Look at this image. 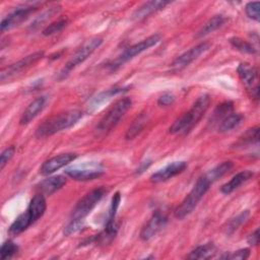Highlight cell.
Here are the masks:
<instances>
[{"label":"cell","mask_w":260,"mask_h":260,"mask_svg":"<svg viewBox=\"0 0 260 260\" xmlns=\"http://www.w3.org/2000/svg\"><path fill=\"white\" fill-rule=\"evenodd\" d=\"M106 189L103 187L96 188L85 194L74 206L68 223L64 228V235L70 236L78 232L84 222V218L89 214V212L95 207V205L101 201V199L106 194Z\"/></svg>","instance_id":"1"},{"label":"cell","mask_w":260,"mask_h":260,"mask_svg":"<svg viewBox=\"0 0 260 260\" xmlns=\"http://www.w3.org/2000/svg\"><path fill=\"white\" fill-rule=\"evenodd\" d=\"M210 105V96L206 93L200 95L189 111L179 117L169 128L170 133L186 135L202 119Z\"/></svg>","instance_id":"2"},{"label":"cell","mask_w":260,"mask_h":260,"mask_svg":"<svg viewBox=\"0 0 260 260\" xmlns=\"http://www.w3.org/2000/svg\"><path fill=\"white\" fill-rule=\"evenodd\" d=\"M82 112L79 110H69L60 114H57L46 121H44L36 130V136L38 138H44L58 133L62 130H66L72 127L80 118Z\"/></svg>","instance_id":"3"},{"label":"cell","mask_w":260,"mask_h":260,"mask_svg":"<svg viewBox=\"0 0 260 260\" xmlns=\"http://www.w3.org/2000/svg\"><path fill=\"white\" fill-rule=\"evenodd\" d=\"M131 106L132 101L130 98H122L118 100L94 127V136L104 137L110 133L119 124Z\"/></svg>","instance_id":"4"},{"label":"cell","mask_w":260,"mask_h":260,"mask_svg":"<svg viewBox=\"0 0 260 260\" xmlns=\"http://www.w3.org/2000/svg\"><path fill=\"white\" fill-rule=\"evenodd\" d=\"M212 183L213 182L208 178L206 174H203L201 177H199L192 190L184 198L181 204L175 209V217L178 219H183L188 216L195 209L198 202L208 191Z\"/></svg>","instance_id":"5"},{"label":"cell","mask_w":260,"mask_h":260,"mask_svg":"<svg viewBox=\"0 0 260 260\" xmlns=\"http://www.w3.org/2000/svg\"><path fill=\"white\" fill-rule=\"evenodd\" d=\"M102 44H103L102 38L94 37L86 40L82 44V46L78 48L76 52L71 56V58L66 62V64L58 74V79L62 80L66 78L75 67H77L80 63L84 62Z\"/></svg>","instance_id":"6"},{"label":"cell","mask_w":260,"mask_h":260,"mask_svg":"<svg viewBox=\"0 0 260 260\" xmlns=\"http://www.w3.org/2000/svg\"><path fill=\"white\" fill-rule=\"evenodd\" d=\"M160 41V36L158 34H154L152 36H149L147 37L146 39L142 40L141 42L139 43H136L132 46H130L129 48H127L126 50L123 51V53L117 58L115 59L111 64H110V67L111 69H116L118 67H120L122 64H124L125 62L129 61L130 59L134 58L135 56L141 54L142 52L146 51L147 49L151 48L152 46L156 45L158 42Z\"/></svg>","instance_id":"7"},{"label":"cell","mask_w":260,"mask_h":260,"mask_svg":"<svg viewBox=\"0 0 260 260\" xmlns=\"http://www.w3.org/2000/svg\"><path fill=\"white\" fill-rule=\"evenodd\" d=\"M238 75L242 82L244 83L249 95L251 99L258 100L259 98V85H258V71L257 69L247 63V62H242L237 68Z\"/></svg>","instance_id":"8"},{"label":"cell","mask_w":260,"mask_h":260,"mask_svg":"<svg viewBox=\"0 0 260 260\" xmlns=\"http://www.w3.org/2000/svg\"><path fill=\"white\" fill-rule=\"evenodd\" d=\"M43 57H44V52L43 51H38V52H35L30 55L25 56L24 58L18 60L17 62H15L11 65L3 68L1 70V73H0V80L2 82H4L6 80H9V79L15 77L16 75L20 74L22 71L26 70L31 65L37 63Z\"/></svg>","instance_id":"9"},{"label":"cell","mask_w":260,"mask_h":260,"mask_svg":"<svg viewBox=\"0 0 260 260\" xmlns=\"http://www.w3.org/2000/svg\"><path fill=\"white\" fill-rule=\"evenodd\" d=\"M42 3L38 2L31 5H25L22 7H18L12 12H10L8 15H6L0 24V29L2 32H5L7 30H10L11 28L19 25L22 21H24L31 13H34L38 8L39 5Z\"/></svg>","instance_id":"10"},{"label":"cell","mask_w":260,"mask_h":260,"mask_svg":"<svg viewBox=\"0 0 260 260\" xmlns=\"http://www.w3.org/2000/svg\"><path fill=\"white\" fill-rule=\"evenodd\" d=\"M209 47H210V44L208 42H203V43L196 45L195 47L191 48L190 50L186 51L185 53H183L182 55L177 57L171 64L172 68L175 71H180V70L184 69L189 64H191L194 60H196L201 54L206 52L209 49Z\"/></svg>","instance_id":"11"},{"label":"cell","mask_w":260,"mask_h":260,"mask_svg":"<svg viewBox=\"0 0 260 260\" xmlns=\"http://www.w3.org/2000/svg\"><path fill=\"white\" fill-rule=\"evenodd\" d=\"M168 222V216L160 210H155L147 223L140 232V239L142 241L151 240L159 231H161Z\"/></svg>","instance_id":"12"},{"label":"cell","mask_w":260,"mask_h":260,"mask_svg":"<svg viewBox=\"0 0 260 260\" xmlns=\"http://www.w3.org/2000/svg\"><path fill=\"white\" fill-rule=\"evenodd\" d=\"M76 157H77L76 153H72V152L60 153V154L53 156V157L47 159L46 161H44L40 169V173L43 176H49V175L55 173L56 171L60 170L61 168L65 167L66 165H68L69 162L74 160Z\"/></svg>","instance_id":"13"},{"label":"cell","mask_w":260,"mask_h":260,"mask_svg":"<svg viewBox=\"0 0 260 260\" xmlns=\"http://www.w3.org/2000/svg\"><path fill=\"white\" fill-rule=\"evenodd\" d=\"M187 168V162L184 160L181 161H174L169 164L168 166L164 167L162 169L158 170L154 174L150 176V181L152 183H161L166 182L173 177L183 173Z\"/></svg>","instance_id":"14"},{"label":"cell","mask_w":260,"mask_h":260,"mask_svg":"<svg viewBox=\"0 0 260 260\" xmlns=\"http://www.w3.org/2000/svg\"><path fill=\"white\" fill-rule=\"evenodd\" d=\"M65 174L75 181H91L103 175V170L98 167H71L65 170Z\"/></svg>","instance_id":"15"},{"label":"cell","mask_w":260,"mask_h":260,"mask_svg":"<svg viewBox=\"0 0 260 260\" xmlns=\"http://www.w3.org/2000/svg\"><path fill=\"white\" fill-rule=\"evenodd\" d=\"M170 2L169 1H161V0H154V1H148L140 5L133 13L131 18L135 21L142 20L149 15L161 10L165 8Z\"/></svg>","instance_id":"16"},{"label":"cell","mask_w":260,"mask_h":260,"mask_svg":"<svg viewBox=\"0 0 260 260\" xmlns=\"http://www.w3.org/2000/svg\"><path fill=\"white\" fill-rule=\"evenodd\" d=\"M46 103H47V98L44 95H41L35 99L22 113L19 121L20 124L27 125L28 123H30L43 111V109L46 106Z\"/></svg>","instance_id":"17"},{"label":"cell","mask_w":260,"mask_h":260,"mask_svg":"<svg viewBox=\"0 0 260 260\" xmlns=\"http://www.w3.org/2000/svg\"><path fill=\"white\" fill-rule=\"evenodd\" d=\"M66 184L64 176H54L43 180L37 185V190L43 195H52Z\"/></svg>","instance_id":"18"},{"label":"cell","mask_w":260,"mask_h":260,"mask_svg":"<svg viewBox=\"0 0 260 260\" xmlns=\"http://www.w3.org/2000/svg\"><path fill=\"white\" fill-rule=\"evenodd\" d=\"M254 176V172L250 171V170H245L242 171L238 174H236L229 182H226L225 184H223L220 188V192L222 194H231L232 192H234L236 189H238L242 184L246 183L247 181H249L251 178H253Z\"/></svg>","instance_id":"19"},{"label":"cell","mask_w":260,"mask_h":260,"mask_svg":"<svg viewBox=\"0 0 260 260\" xmlns=\"http://www.w3.org/2000/svg\"><path fill=\"white\" fill-rule=\"evenodd\" d=\"M46 207H47V203H46L45 196L43 194L38 193L31 198L26 210L28 211L34 223L44 215L46 211Z\"/></svg>","instance_id":"20"},{"label":"cell","mask_w":260,"mask_h":260,"mask_svg":"<svg viewBox=\"0 0 260 260\" xmlns=\"http://www.w3.org/2000/svg\"><path fill=\"white\" fill-rule=\"evenodd\" d=\"M34 223L29 213L27 210H25L24 212H22L21 214H19L14 221L11 223L8 233L10 236L12 237H16L19 234H21L22 232H24L27 228H29L31 224Z\"/></svg>","instance_id":"21"},{"label":"cell","mask_w":260,"mask_h":260,"mask_svg":"<svg viewBox=\"0 0 260 260\" xmlns=\"http://www.w3.org/2000/svg\"><path fill=\"white\" fill-rule=\"evenodd\" d=\"M148 122V115L147 113H140L132 122V124L129 126V128L126 131L125 138L126 139H133L135 138L145 127V125Z\"/></svg>","instance_id":"22"},{"label":"cell","mask_w":260,"mask_h":260,"mask_svg":"<svg viewBox=\"0 0 260 260\" xmlns=\"http://www.w3.org/2000/svg\"><path fill=\"white\" fill-rule=\"evenodd\" d=\"M216 253V248L213 243H207L204 245H200L193 249L189 255L188 259H209L212 258Z\"/></svg>","instance_id":"23"},{"label":"cell","mask_w":260,"mask_h":260,"mask_svg":"<svg viewBox=\"0 0 260 260\" xmlns=\"http://www.w3.org/2000/svg\"><path fill=\"white\" fill-rule=\"evenodd\" d=\"M233 110H234V105L232 102H223L219 104L213 111L209 123L212 126L218 125L226 116L233 113Z\"/></svg>","instance_id":"24"},{"label":"cell","mask_w":260,"mask_h":260,"mask_svg":"<svg viewBox=\"0 0 260 260\" xmlns=\"http://www.w3.org/2000/svg\"><path fill=\"white\" fill-rule=\"evenodd\" d=\"M244 117L243 115L239 114V113H232L229 116H226L218 125H217V130L219 132H228L231 131L235 128H237L239 125H241V123L243 122Z\"/></svg>","instance_id":"25"},{"label":"cell","mask_w":260,"mask_h":260,"mask_svg":"<svg viewBox=\"0 0 260 260\" xmlns=\"http://www.w3.org/2000/svg\"><path fill=\"white\" fill-rule=\"evenodd\" d=\"M225 19L222 15H214L213 17H211L210 19H208L203 25L202 27L198 30L196 37L197 38H201L204 37L206 35H209L210 32L216 30L217 28H219L223 23H224Z\"/></svg>","instance_id":"26"},{"label":"cell","mask_w":260,"mask_h":260,"mask_svg":"<svg viewBox=\"0 0 260 260\" xmlns=\"http://www.w3.org/2000/svg\"><path fill=\"white\" fill-rule=\"evenodd\" d=\"M249 216H250V212L248 210H245V211L241 212L237 216H235V217H233V218H231L230 220L226 221L225 225L223 226V232L226 235L234 234L243 223H245L247 221Z\"/></svg>","instance_id":"27"},{"label":"cell","mask_w":260,"mask_h":260,"mask_svg":"<svg viewBox=\"0 0 260 260\" xmlns=\"http://www.w3.org/2000/svg\"><path fill=\"white\" fill-rule=\"evenodd\" d=\"M259 140V127H253L248 129L242 136L239 137L238 141L235 143V147H244L249 144L258 143Z\"/></svg>","instance_id":"28"},{"label":"cell","mask_w":260,"mask_h":260,"mask_svg":"<svg viewBox=\"0 0 260 260\" xmlns=\"http://www.w3.org/2000/svg\"><path fill=\"white\" fill-rule=\"evenodd\" d=\"M61 10V6L60 5H54L51 6L50 8H48L47 10H45L42 14H40L38 17L35 18V20L31 22V24L29 25V29L35 30L37 28H39L41 25H43L47 20H49L51 17H53L55 14L59 13V11Z\"/></svg>","instance_id":"29"},{"label":"cell","mask_w":260,"mask_h":260,"mask_svg":"<svg viewBox=\"0 0 260 260\" xmlns=\"http://www.w3.org/2000/svg\"><path fill=\"white\" fill-rule=\"evenodd\" d=\"M234 167L233 161L231 160H226V161H222L221 164L217 165L216 167H214L213 169L209 170L207 173H205L208 178L214 183L216 180H218L219 178H221L222 176H224L229 171L232 170V168Z\"/></svg>","instance_id":"30"},{"label":"cell","mask_w":260,"mask_h":260,"mask_svg":"<svg viewBox=\"0 0 260 260\" xmlns=\"http://www.w3.org/2000/svg\"><path fill=\"white\" fill-rule=\"evenodd\" d=\"M229 42L233 48H235L236 50H238L242 53H246V54H255L256 53V49L254 48V46L251 43H249L241 38L234 37V38H231L229 40Z\"/></svg>","instance_id":"31"},{"label":"cell","mask_w":260,"mask_h":260,"mask_svg":"<svg viewBox=\"0 0 260 260\" xmlns=\"http://www.w3.org/2000/svg\"><path fill=\"white\" fill-rule=\"evenodd\" d=\"M17 252H18V246L11 240H8L2 244L0 249V256H1V259L5 260L13 257Z\"/></svg>","instance_id":"32"},{"label":"cell","mask_w":260,"mask_h":260,"mask_svg":"<svg viewBox=\"0 0 260 260\" xmlns=\"http://www.w3.org/2000/svg\"><path fill=\"white\" fill-rule=\"evenodd\" d=\"M123 89H125V88H117V87H116V88H111V89H108V90H106V91L101 92L99 95H96V96L92 100V102H91V107H94V108L99 107L98 105H100L101 103H103V102H105L106 100L110 99L111 96H113V95H115V94H117V93H119V92H122Z\"/></svg>","instance_id":"33"},{"label":"cell","mask_w":260,"mask_h":260,"mask_svg":"<svg viewBox=\"0 0 260 260\" xmlns=\"http://www.w3.org/2000/svg\"><path fill=\"white\" fill-rule=\"evenodd\" d=\"M68 23V20L67 18H62L58 21H55L51 24H49L44 30H43V35L44 36H52V35H55V34H58L60 32Z\"/></svg>","instance_id":"34"},{"label":"cell","mask_w":260,"mask_h":260,"mask_svg":"<svg viewBox=\"0 0 260 260\" xmlns=\"http://www.w3.org/2000/svg\"><path fill=\"white\" fill-rule=\"evenodd\" d=\"M259 6H260V3L258 1L247 3L245 6V12L247 16L255 21H259V18H260Z\"/></svg>","instance_id":"35"},{"label":"cell","mask_w":260,"mask_h":260,"mask_svg":"<svg viewBox=\"0 0 260 260\" xmlns=\"http://www.w3.org/2000/svg\"><path fill=\"white\" fill-rule=\"evenodd\" d=\"M250 256V250L249 249H241L235 252H232L230 254L222 255L220 258L222 259H239V260H245Z\"/></svg>","instance_id":"36"},{"label":"cell","mask_w":260,"mask_h":260,"mask_svg":"<svg viewBox=\"0 0 260 260\" xmlns=\"http://www.w3.org/2000/svg\"><path fill=\"white\" fill-rule=\"evenodd\" d=\"M14 152H15L14 146H9L1 152V155H0V169L1 170H3L4 167L7 165V162L12 158Z\"/></svg>","instance_id":"37"},{"label":"cell","mask_w":260,"mask_h":260,"mask_svg":"<svg viewBox=\"0 0 260 260\" xmlns=\"http://www.w3.org/2000/svg\"><path fill=\"white\" fill-rule=\"evenodd\" d=\"M175 102V95L171 92H165L162 93L158 100H157V104L161 107H168L173 105Z\"/></svg>","instance_id":"38"},{"label":"cell","mask_w":260,"mask_h":260,"mask_svg":"<svg viewBox=\"0 0 260 260\" xmlns=\"http://www.w3.org/2000/svg\"><path fill=\"white\" fill-rule=\"evenodd\" d=\"M247 242L251 246H257L259 243V230L256 229L252 234L249 235Z\"/></svg>","instance_id":"39"},{"label":"cell","mask_w":260,"mask_h":260,"mask_svg":"<svg viewBox=\"0 0 260 260\" xmlns=\"http://www.w3.org/2000/svg\"><path fill=\"white\" fill-rule=\"evenodd\" d=\"M150 165H151V159H145V160H143V161L139 165V167L137 168L136 174H137V175L142 174L143 172H145V171L150 167Z\"/></svg>","instance_id":"40"}]
</instances>
